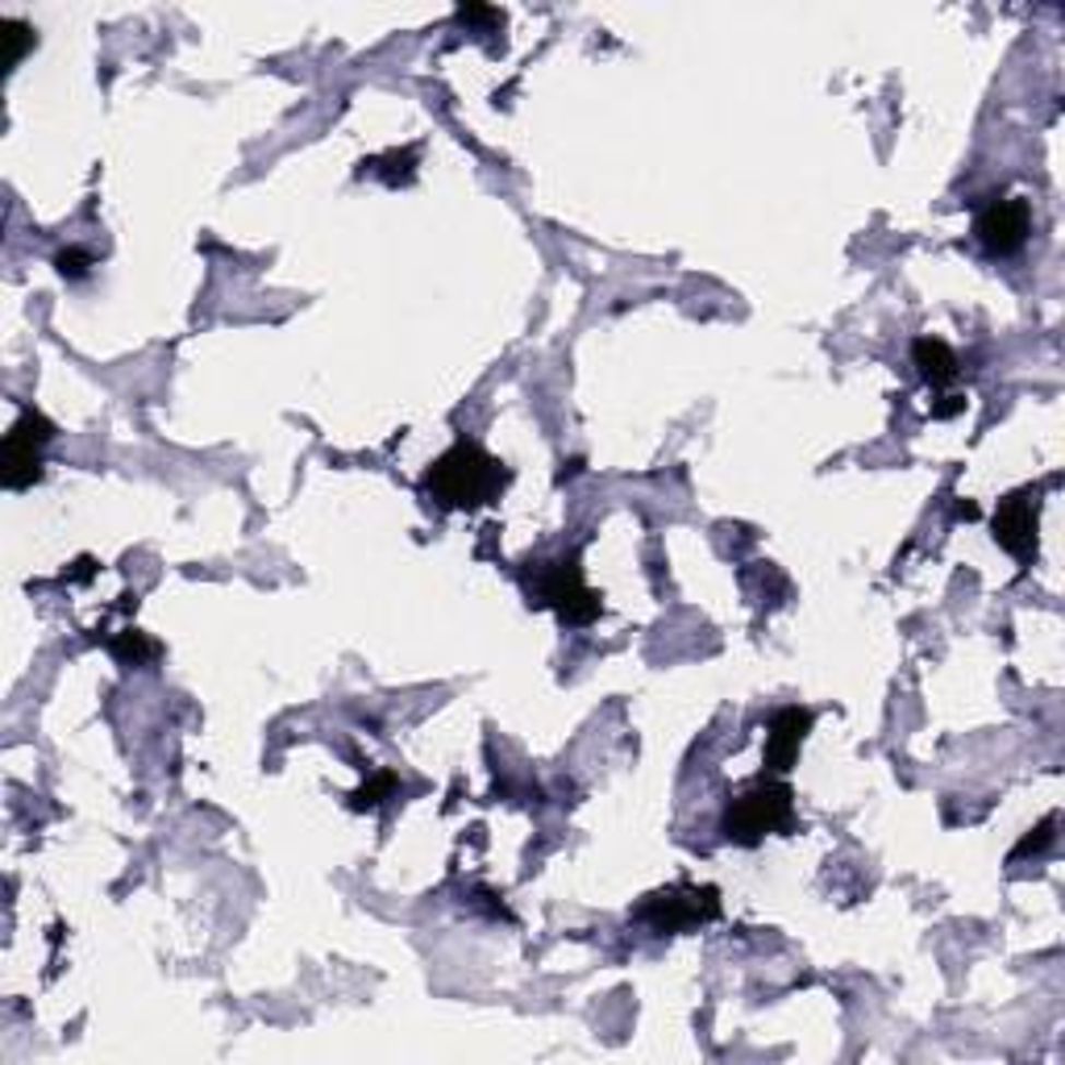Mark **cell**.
Instances as JSON below:
<instances>
[{"label":"cell","instance_id":"cell-4","mask_svg":"<svg viewBox=\"0 0 1065 1065\" xmlns=\"http://www.w3.org/2000/svg\"><path fill=\"white\" fill-rule=\"evenodd\" d=\"M533 595H537V604L558 612L566 625H591V620L604 612L600 595L583 583L579 554H566V558H554V563L537 566V575H533Z\"/></svg>","mask_w":1065,"mask_h":1065},{"label":"cell","instance_id":"cell-8","mask_svg":"<svg viewBox=\"0 0 1065 1065\" xmlns=\"http://www.w3.org/2000/svg\"><path fill=\"white\" fill-rule=\"evenodd\" d=\"M912 363H915L920 379H924L928 388H949L957 375H961L957 354L945 346L940 338H915V342H912Z\"/></svg>","mask_w":1065,"mask_h":1065},{"label":"cell","instance_id":"cell-5","mask_svg":"<svg viewBox=\"0 0 1065 1065\" xmlns=\"http://www.w3.org/2000/svg\"><path fill=\"white\" fill-rule=\"evenodd\" d=\"M974 234H979L982 250L991 255H1016L1028 234H1032V209L1023 197L991 200L974 221Z\"/></svg>","mask_w":1065,"mask_h":1065},{"label":"cell","instance_id":"cell-18","mask_svg":"<svg viewBox=\"0 0 1065 1065\" xmlns=\"http://www.w3.org/2000/svg\"><path fill=\"white\" fill-rule=\"evenodd\" d=\"M957 517H966V521H979V504H957Z\"/></svg>","mask_w":1065,"mask_h":1065},{"label":"cell","instance_id":"cell-14","mask_svg":"<svg viewBox=\"0 0 1065 1065\" xmlns=\"http://www.w3.org/2000/svg\"><path fill=\"white\" fill-rule=\"evenodd\" d=\"M1053 828H1057V816H1044L1041 825L1032 828V832L1023 837L1020 845H1016V853H1011V857H1028V853H1044V849L1053 845Z\"/></svg>","mask_w":1065,"mask_h":1065},{"label":"cell","instance_id":"cell-9","mask_svg":"<svg viewBox=\"0 0 1065 1065\" xmlns=\"http://www.w3.org/2000/svg\"><path fill=\"white\" fill-rule=\"evenodd\" d=\"M0 478L9 492H25L29 483L43 478V450L38 446H25L17 437H4V450H0Z\"/></svg>","mask_w":1065,"mask_h":1065},{"label":"cell","instance_id":"cell-15","mask_svg":"<svg viewBox=\"0 0 1065 1065\" xmlns=\"http://www.w3.org/2000/svg\"><path fill=\"white\" fill-rule=\"evenodd\" d=\"M55 267H59V275H67V280H84L87 271H92V255L80 250V246H67L63 255L55 259Z\"/></svg>","mask_w":1065,"mask_h":1065},{"label":"cell","instance_id":"cell-3","mask_svg":"<svg viewBox=\"0 0 1065 1065\" xmlns=\"http://www.w3.org/2000/svg\"><path fill=\"white\" fill-rule=\"evenodd\" d=\"M720 915V891L717 887H666V891H653L641 899L637 920L658 936L671 933H691L699 924H712Z\"/></svg>","mask_w":1065,"mask_h":1065},{"label":"cell","instance_id":"cell-10","mask_svg":"<svg viewBox=\"0 0 1065 1065\" xmlns=\"http://www.w3.org/2000/svg\"><path fill=\"white\" fill-rule=\"evenodd\" d=\"M113 653L126 662V666H146L151 658H158V646H154L146 632H121V637H113Z\"/></svg>","mask_w":1065,"mask_h":1065},{"label":"cell","instance_id":"cell-1","mask_svg":"<svg viewBox=\"0 0 1065 1065\" xmlns=\"http://www.w3.org/2000/svg\"><path fill=\"white\" fill-rule=\"evenodd\" d=\"M508 483V466L475 441H458L425 471V492L441 508H478L492 504Z\"/></svg>","mask_w":1065,"mask_h":1065},{"label":"cell","instance_id":"cell-16","mask_svg":"<svg viewBox=\"0 0 1065 1065\" xmlns=\"http://www.w3.org/2000/svg\"><path fill=\"white\" fill-rule=\"evenodd\" d=\"M458 17H462V22H496V25H504L500 9H487V4H466V9H458Z\"/></svg>","mask_w":1065,"mask_h":1065},{"label":"cell","instance_id":"cell-13","mask_svg":"<svg viewBox=\"0 0 1065 1065\" xmlns=\"http://www.w3.org/2000/svg\"><path fill=\"white\" fill-rule=\"evenodd\" d=\"M0 34L9 38V67H13V63H22V59H25V50L34 46V25L17 22V17H4V22H0Z\"/></svg>","mask_w":1065,"mask_h":1065},{"label":"cell","instance_id":"cell-6","mask_svg":"<svg viewBox=\"0 0 1065 1065\" xmlns=\"http://www.w3.org/2000/svg\"><path fill=\"white\" fill-rule=\"evenodd\" d=\"M995 542L1020 558V563H1032L1037 558V529H1041V504L1032 492H1016L995 508Z\"/></svg>","mask_w":1065,"mask_h":1065},{"label":"cell","instance_id":"cell-7","mask_svg":"<svg viewBox=\"0 0 1065 1065\" xmlns=\"http://www.w3.org/2000/svg\"><path fill=\"white\" fill-rule=\"evenodd\" d=\"M807 733H812V712L804 708H779L770 724H766V770L770 774H786L800 749H804Z\"/></svg>","mask_w":1065,"mask_h":1065},{"label":"cell","instance_id":"cell-11","mask_svg":"<svg viewBox=\"0 0 1065 1065\" xmlns=\"http://www.w3.org/2000/svg\"><path fill=\"white\" fill-rule=\"evenodd\" d=\"M4 437H17V441H25V446H38V450H43L46 441L55 437V425H50L38 409H25V413L13 421V429H9Z\"/></svg>","mask_w":1065,"mask_h":1065},{"label":"cell","instance_id":"cell-12","mask_svg":"<svg viewBox=\"0 0 1065 1065\" xmlns=\"http://www.w3.org/2000/svg\"><path fill=\"white\" fill-rule=\"evenodd\" d=\"M392 791H395V770H375L367 783L350 795V807H358V812L363 807H379Z\"/></svg>","mask_w":1065,"mask_h":1065},{"label":"cell","instance_id":"cell-2","mask_svg":"<svg viewBox=\"0 0 1065 1065\" xmlns=\"http://www.w3.org/2000/svg\"><path fill=\"white\" fill-rule=\"evenodd\" d=\"M724 837L737 845H761L774 832H791L795 825V791L783 779H761L724 807Z\"/></svg>","mask_w":1065,"mask_h":1065},{"label":"cell","instance_id":"cell-17","mask_svg":"<svg viewBox=\"0 0 1065 1065\" xmlns=\"http://www.w3.org/2000/svg\"><path fill=\"white\" fill-rule=\"evenodd\" d=\"M961 409H966V400H961V395H940V404H933V416L949 421V416H957Z\"/></svg>","mask_w":1065,"mask_h":1065}]
</instances>
